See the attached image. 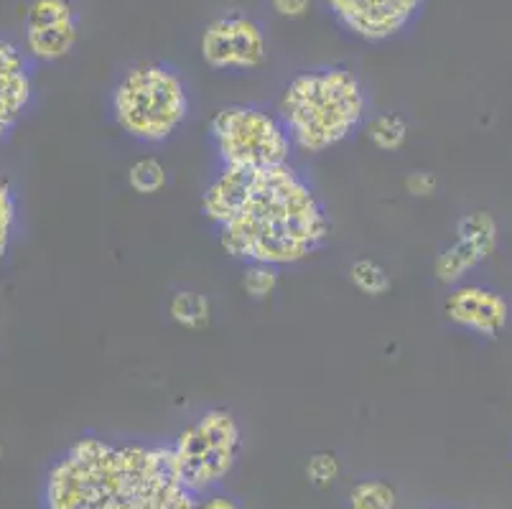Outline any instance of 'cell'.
<instances>
[{
  "instance_id": "e0dca14e",
  "label": "cell",
  "mask_w": 512,
  "mask_h": 509,
  "mask_svg": "<svg viewBox=\"0 0 512 509\" xmlns=\"http://www.w3.org/2000/svg\"><path fill=\"white\" fill-rule=\"evenodd\" d=\"M169 184V171L156 156H141L130 163L128 168V186L141 196L161 194Z\"/></svg>"
},
{
  "instance_id": "7a4b0ae2",
  "label": "cell",
  "mask_w": 512,
  "mask_h": 509,
  "mask_svg": "<svg viewBox=\"0 0 512 509\" xmlns=\"http://www.w3.org/2000/svg\"><path fill=\"white\" fill-rule=\"evenodd\" d=\"M41 509H197L169 443L82 436L46 471Z\"/></svg>"
},
{
  "instance_id": "8992f818",
  "label": "cell",
  "mask_w": 512,
  "mask_h": 509,
  "mask_svg": "<svg viewBox=\"0 0 512 509\" xmlns=\"http://www.w3.org/2000/svg\"><path fill=\"white\" fill-rule=\"evenodd\" d=\"M242 438L240 420L227 408H209L179 431L169 443L171 459L181 482L197 497L225 484L240 461Z\"/></svg>"
},
{
  "instance_id": "5b68a950",
  "label": "cell",
  "mask_w": 512,
  "mask_h": 509,
  "mask_svg": "<svg viewBox=\"0 0 512 509\" xmlns=\"http://www.w3.org/2000/svg\"><path fill=\"white\" fill-rule=\"evenodd\" d=\"M209 146L217 166L237 171H265L291 163L293 143L276 110L253 102H235L209 120Z\"/></svg>"
},
{
  "instance_id": "3957f363",
  "label": "cell",
  "mask_w": 512,
  "mask_h": 509,
  "mask_svg": "<svg viewBox=\"0 0 512 509\" xmlns=\"http://www.w3.org/2000/svg\"><path fill=\"white\" fill-rule=\"evenodd\" d=\"M370 107V92L352 69L324 64L293 74L283 84L276 112L293 151L321 156L365 130Z\"/></svg>"
},
{
  "instance_id": "5bb4252c",
  "label": "cell",
  "mask_w": 512,
  "mask_h": 509,
  "mask_svg": "<svg viewBox=\"0 0 512 509\" xmlns=\"http://www.w3.org/2000/svg\"><path fill=\"white\" fill-rule=\"evenodd\" d=\"M365 135L377 151L383 153H395L408 143V135H411V125L403 115L398 112H377L367 120Z\"/></svg>"
},
{
  "instance_id": "7c38bea8",
  "label": "cell",
  "mask_w": 512,
  "mask_h": 509,
  "mask_svg": "<svg viewBox=\"0 0 512 509\" xmlns=\"http://www.w3.org/2000/svg\"><path fill=\"white\" fill-rule=\"evenodd\" d=\"M34 102L36 64L21 41L0 34V146H6Z\"/></svg>"
},
{
  "instance_id": "ffe728a7",
  "label": "cell",
  "mask_w": 512,
  "mask_h": 509,
  "mask_svg": "<svg viewBox=\"0 0 512 509\" xmlns=\"http://www.w3.org/2000/svg\"><path fill=\"white\" fill-rule=\"evenodd\" d=\"M339 474H342L339 459L334 454H329V451H319V454L309 456V461H306V479H309V484H314L316 489L334 487Z\"/></svg>"
},
{
  "instance_id": "52a82bcc",
  "label": "cell",
  "mask_w": 512,
  "mask_h": 509,
  "mask_svg": "<svg viewBox=\"0 0 512 509\" xmlns=\"http://www.w3.org/2000/svg\"><path fill=\"white\" fill-rule=\"evenodd\" d=\"M199 54L214 72H255L268 59V34L263 23L250 13L227 11L204 26Z\"/></svg>"
},
{
  "instance_id": "ba28073f",
  "label": "cell",
  "mask_w": 512,
  "mask_h": 509,
  "mask_svg": "<svg viewBox=\"0 0 512 509\" xmlns=\"http://www.w3.org/2000/svg\"><path fill=\"white\" fill-rule=\"evenodd\" d=\"M344 34L362 44H388L416 26L426 0H321Z\"/></svg>"
},
{
  "instance_id": "cb8c5ba5",
  "label": "cell",
  "mask_w": 512,
  "mask_h": 509,
  "mask_svg": "<svg viewBox=\"0 0 512 509\" xmlns=\"http://www.w3.org/2000/svg\"><path fill=\"white\" fill-rule=\"evenodd\" d=\"M0 456H3V446H0Z\"/></svg>"
},
{
  "instance_id": "4fadbf2b",
  "label": "cell",
  "mask_w": 512,
  "mask_h": 509,
  "mask_svg": "<svg viewBox=\"0 0 512 509\" xmlns=\"http://www.w3.org/2000/svg\"><path fill=\"white\" fill-rule=\"evenodd\" d=\"M169 319L184 331H204L212 324V301L202 291L181 288L166 303Z\"/></svg>"
},
{
  "instance_id": "603a6c76",
  "label": "cell",
  "mask_w": 512,
  "mask_h": 509,
  "mask_svg": "<svg viewBox=\"0 0 512 509\" xmlns=\"http://www.w3.org/2000/svg\"><path fill=\"white\" fill-rule=\"evenodd\" d=\"M197 509H242V504L232 494L214 489V492L197 497Z\"/></svg>"
},
{
  "instance_id": "2e32d148",
  "label": "cell",
  "mask_w": 512,
  "mask_h": 509,
  "mask_svg": "<svg viewBox=\"0 0 512 509\" xmlns=\"http://www.w3.org/2000/svg\"><path fill=\"white\" fill-rule=\"evenodd\" d=\"M21 230V204L6 176H0V263L8 258L13 242Z\"/></svg>"
},
{
  "instance_id": "6da1fadb",
  "label": "cell",
  "mask_w": 512,
  "mask_h": 509,
  "mask_svg": "<svg viewBox=\"0 0 512 509\" xmlns=\"http://www.w3.org/2000/svg\"><path fill=\"white\" fill-rule=\"evenodd\" d=\"M202 214L222 250L242 265L293 268L332 235L327 204L291 163L265 171L217 166L202 191Z\"/></svg>"
},
{
  "instance_id": "9a60e30c",
  "label": "cell",
  "mask_w": 512,
  "mask_h": 509,
  "mask_svg": "<svg viewBox=\"0 0 512 509\" xmlns=\"http://www.w3.org/2000/svg\"><path fill=\"white\" fill-rule=\"evenodd\" d=\"M347 275L349 280H352V286L370 298L385 296V293H390V288H393V278H390L388 268H385L383 263H377L375 258L352 260Z\"/></svg>"
},
{
  "instance_id": "d6986e66",
  "label": "cell",
  "mask_w": 512,
  "mask_h": 509,
  "mask_svg": "<svg viewBox=\"0 0 512 509\" xmlns=\"http://www.w3.org/2000/svg\"><path fill=\"white\" fill-rule=\"evenodd\" d=\"M278 283H281V270L271 265H245L242 270V291L250 301H268L276 296Z\"/></svg>"
},
{
  "instance_id": "277c9868",
  "label": "cell",
  "mask_w": 512,
  "mask_h": 509,
  "mask_svg": "<svg viewBox=\"0 0 512 509\" xmlns=\"http://www.w3.org/2000/svg\"><path fill=\"white\" fill-rule=\"evenodd\" d=\"M110 118L125 138L141 146H164L192 115L189 84L166 62H138L110 90Z\"/></svg>"
},
{
  "instance_id": "ac0fdd59",
  "label": "cell",
  "mask_w": 512,
  "mask_h": 509,
  "mask_svg": "<svg viewBox=\"0 0 512 509\" xmlns=\"http://www.w3.org/2000/svg\"><path fill=\"white\" fill-rule=\"evenodd\" d=\"M398 492L383 479H362L349 489V509H395Z\"/></svg>"
},
{
  "instance_id": "30bf717a",
  "label": "cell",
  "mask_w": 512,
  "mask_h": 509,
  "mask_svg": "<svg viewBox=\"0 0 512 509\" xmlns=\"http://www.w3.org/2000/svg\"><path fill=\"white\" fill-rule=\"evenodd\" d=\"M500 247V224L490 212L477 209L456 222V237L436 255L434 278L441 286L454 288L492 258Z\"/></svg>"
},
{
  "instance_id": "7402d4cb",
  "label": "cell",
  "mask_w": 512,
  "mask_h": 509,
  "mask_svg": "<svg viewBox=\"0 0 512 509\" xmlns=\"http://www.w3.org/2000/svg\"><path fill=\"white\" fill-rule=\"evenodd\" d=\"M268 6L276 16L288 18V21H299V18L309 16L314 0H268Z\"/></svg>"
},
{
  "instance_id": "9c48e42d",
  "label": "cell",
  "mask_w": 512,
  "mask_h": 509,
  "mask_svg": "<svg viewBox=\"0 0 512 509\" xmlns=\"http://www.w3.org/2000/svg\"><path fill=\"white\" fill-rule=\"evenodd\" d=\"M79 8L74 0H31L23 16V49L34 64L64 62L79 44Z\"/></svg>"
},
{
  "instance_id": "8fae6325",
  "label": "cell",
  "mask_w": 512,
  "mask_h": 509,
  "mask_svg": "<svg viewBox=\"0 0 512 509\" xmlns=\"http://www.w3.org/2000/svg\"><path fill=\"white\" fill-rule=\"evenodd\" d=\"M444 316L451 326L464 334L479 339H497L507 329L512 316V306L505 293L497 288L464 280L459 286L449 288L444 301Z\"/></svg>"
},
{
  "instance_id": "44dd1931",
  "label": "cell",
  "mask_w": 512,
  "mask_h": 509,
  "mask_svg": "<svg viewBox=\"0 0 512 509\" xmlns=\"http://www.w3.org/2000/svg\"><path fill=\"white\" fill-rule=\"evenodd\" d=\"M436 189H439V179L428 171H413L406 179V191L416 199H428L436 194Z\"/></svg>"
}]
</instances>
